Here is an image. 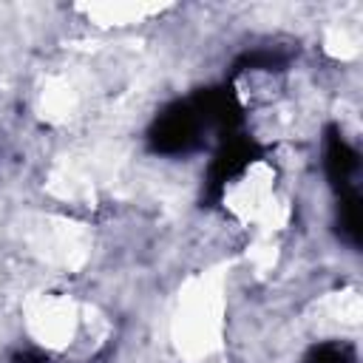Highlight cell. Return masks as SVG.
Wrapping results in <instances>:
<instances>
[{"label":"cell","mask_w":363,"mask_h":363,"mask_svg":"<svg viewBox=\"0 0 363 363\" xmlns=\"http://www.w3.org/2000/svg\"><path fill=\"white\" fill-rule=\"evenodd\" d=\"M352 349L346 343H320L315 346L303 363H352Z\"/></svg>","instance_id":"cell-1"}]
</instances>
